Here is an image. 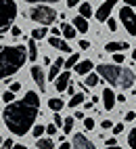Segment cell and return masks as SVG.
<instances>
[{"label":"cell","mask_w":136,"mask_h":149,"mask_svg":"<svg viewBox=\"0 0 136 149\" xmlns=\"http://www.w3.org/2000/svg\"><path fill=\"white\" fill-rule=\"evenodd\" d=\"M38 111H40V97H38V93L30 91V93H25L23 99L13 101L4 107L2 120H4V126L13 134L23 136L25 132H30L34 128Z\"/></svg>","instance_id":"obj_1"},{"label":"cell","mask_w":136,"mask_h":149,"mask_svg":"<svg viewBox=\"0 0 136 149\" xmlns=\"http://www.w3.org/2000/svg\"><path fill=\"white\" fill-rule=\"evenodd\" d=\"M25 61H30L27 46H23V44H15V46L0 44V80L17 74L25 65Z\"/></svg>","instance_id":"obj_2"},{"label":"cell","mask_w":136,"mask_h":149,"mask_svg":"<svg viewBox=\"0 0 136 149\" xmlns=\"http://www.w3.org/2000/svg\"><path fill=\"white\" fill-rule=\"evenodd\" d=\"M96 74H99L103 80H107L111 86H117V88H132L134 80H136V76H134V72L130 67H122L117 63H113V65H107V63L96 65Z\"/></svg>","instance_id":"obj_3"},{"label":"cell","mask_w":136,"mask_h":149,"mask_svg":"<svg viewBox=\"0 0 136 149\" xmlns=\"http://www.w3.org/2000/svg\"><path fill=\"white\" fill-rule=\"evenodd\" d=\"M15 17H17V4L13 0H0V34L13 27Z\"/></svg>","instance_id":"obj_4"},{"label":"cell","mask_w":136,"mask_h":149,"mask_svg":"<svg viewBox=\"0 0 136 149\" xmlns=\"http://www.w3.org/2000/svg\"><path fill=\"white\" fill-rule=\"evenodd\" d=\"M30 19L36 23H40V25H50L57 19V11L50 6H46V4H36L30 11Z\"/></svg>","instance_id":"obj_5"},{"label":"cell","mask_w":136,"mask_h":149,"mask_svg":"<svg viewBox=\"0 0 136 149\" xmlns=\"http://www.w3.org/2000/svg\"><path fill=\"white\" fill-rule=\"evenodd\" d=\"M119 19L130 36H136V13L132 6H122L119 8Z\"/></svg>","instance_id":"obj_6"},{"label":"cell","mask_w":136,"mask_h":149,"mask_svg":"<svg viewBox=\"0 0 136 149\" xmlns=\"http://www.w3.org/2000/svg\"><path fill=\"white\" fill-rule=\"evenodd\" d=\"M115 4H117V0H105V2L99 6V11L94 13V17H96V21H101V23H105L107 19L111 17V13H113V8H115Z\"/></svg>","instance_id":"obj_7"},{"label":"cell","mask_w":136,"mask_h":149,"mask_svg":"<svg viewBox=\"0 0 136 149\" xmlns=\"http://www.w3.org/2000/svg\"><path fill=\"white\" fill-rule=\"evenodd\" d=\"M32 78H34V82L40 86V93H44V88H46V76H44V72H42V67L40 65H32Z\"/></svg>","instance_id":"obj_8"},{"label":"cell","mask_w":136,"mask_h":149,"mask_svg":"<svg viewBox=\"0 0 136 149\" xmlns=\"http://www.w3.org/2000/svg\"><path fill=\"white\" fill-rule=\"evenodd\" d=\"M69 80H71V74L65 69V72H61L59 76H57V80H55V88H57L59 93H65L67 88H69Z\"/></svg>","instance_id":"obj_9"},{"label":"cell","mask_w":136,"mask_h":149,"mask_svg":"<svg viewBox=\"0 0 136 149\" xmlns=\"http://www.w3.org/2000/svg\"><path fill=\"white\" fill-rule=\"evenodd\" d=\"M71 149H94V143L90 141V139H86L82 132H77L73 134V145Z\"/></svg>","instance_id":"obj_10"},{"label":"cell","mask_w":136,"mask_h":149,"mask_svg":"<svg viewBox=\"0 0 136 149\" xmlns=\"http://www.w3.org/2000/svg\"><path fill=\"white\" fill-rule=\"evenodd\" d=\"M101 97H103V107L107 109V111H111V109L115 107V101H117V95H115L111 88H105Z\"/></svg>","instance_id":"obj_11"},{"label":"cell","mask_w":136,"mask_h":149,"mask_svg":"<svg viewBox=\"0 0 136 149\" xmlns=\"http://www.w3.org/2000/svg\"><path fill=\"white\" fill-rule=\"evenodd\" d=\"M48 44L52 48H57V51H61V53H71V46L67 44V40H61L59 36H50L48 38Z\"/></svg>","instance_id":"obj_12"},{"label":"cell","mask_w":136,"mask_h":149,"mask_svg":"<svg viewBox=\"0 0 136 149\" xmlns=\"http://www.w3.org/2000/svg\"><path fill=\"white\" fill-rule=\"evenodd\" d=\"M65 67V61H63V59H57V61L55 63H50V69H48V80H57V76H59L61 74V69Z\"/></svg>","instance_id":"obj_13"},{"label":"cell","mask_w":136,"mask_h":149,"mask_svg":"<svg viewBox=\"0 0 136 149\" xmlns=\"http://www.w3.org/2000/svg\"><path fill=\"white\" fill-rule=\"evenodd\" d=\"M73 69H75V74H80V76H88L92 69H94V63L90 61V59H86V61H80Z\"/></svg>","instance_id":"obj_14"},{"label":"cell","mask_w":136,"mask_h":149,"mask_svg":"<svg viewBox=\"0 0 136 149\" xmlns=\"http://www.w3.org/2000/svg\"><path fill=\"white\" fill-rule=\"evenodd\" d=\"M128 48H130L128 42H107L105 44L107 53H124V51H128Z\"/></svg>","instance_id":"obj_15"},{"label":"cell","mask_w":136,"mask_h":149,"mask_svg":"<svg viewBox=\"0 0 136 149\" xmlns=\"http://www.w3.org/2000/svg\"><path fill=\"white\" fill-rule=\"evenodd\" d=\"M73 25H75V29H77V32H82V34H86V32L90 29V25H88V19H86V17H82V15L73 17Z\"/></svg>","instance_id":"obj_16"},{"label":"cell","mask_w":136,"mask_h":149,"mask_svg":"<svg viewBox=\"0 0 136 149\" xmlns=\"http://www.w3.org/2000/svg\"><path fill=\"white\" fill-rule=\"evenodd\" d=\"M75 32H77V29H75L73 23H63V25H61V34H63L65 40H71V38H75Z\"/></svg>","instance_id":"obj_17"},{"label":"cell","mask_w":136,"mask_h":149,"mask_svg":"<svg viewBox=\"0 0 136 149\" xmlns=\"http://www.w3.org/2000/svg\"><path fill=\"white\" fill-rule=\"evenodd\" d=\"M65 107V103L61 101L59 97H52V99H48V109H50V111H55V113H59L61 109Z\"/></svg>","instance_id":"obj_18"},{"label":"cell","mask_w":136,"mask_h":149,"mask_svg":"<svg viewBox=\"0 0 136 149\" xmlns=\"http://www.w3.org/2000/svg\"><path fill=\"white\" fill-rule=\"evenodd\" d=\"M36 147H38V149H52V147H55V141H52L50 136L36 139Z\"/></svg>","instance_id":"obj_19"},{"label":"cell","mask_w":136,"mask_h":149,"mask_svg":"<svg viewBox=\"0 0 136 149\" xmlns=\"http://www.w3.org/2000/svg\"><path fill=\"white\" fill-rule=\"evenodd\" d=\"M27 57H30V61H36V59H38V46H36L34 38L27 42Z\"/></svg>","instance_id":"obj_20"},{"label":"cell","mask_w":136,"mask_h":149,"mask_svg":"<svg viewBox=\"0 0 136 149\" xmlns=\"http://www.w3.org/2000/svg\"><path fill=\"white\" fill-rule=\"evenodd\" d=\"M99 82H101V76H99V74H92V72H90L88 76H86V80H84V86H86V88H88V86L92 88V86H96Z\"/></svg>","instance_id":"obj_21"},{"label":"cell","mask_w":136,"mask_h":149,"mask_svg":"<svg viewBox=\"0 0 136 149\" xmlns=\"http://www.w3.org/2000/svg\"><path fill=\"white\" fill-rule=\"evenodd\" d=\"M84 101H86V95H84V93H75V95L71 97V101L67 103V105H69V107L73 109V107H77V105H82Z\"/></svg>","instance_id":"obj_22"},{"label":"cell","mask_w":136,"mask_h":149,"mask_svg":"<svg viewBox=\"0 0 136 149\" xmlns=\"http://www.w3.org/2000/svg\"><path fill=\"white\" fill-rule=\"evenodd\" d=\"M77 63H80V55H77V53H71V57L65 61V69H71V67H75Z\"/></svg>","instance_id":"obj_23"},{"label":"cell","mask_w":136,"mask_h":149,"mask_svg":"<svg viewBox=\"0 0 136 149\" xmlns=\"http://www.w3.org/2000/svg\"><path fill=\"white\" fill-rule=\"evenodd\" d=\"M46 32H48L46 27H36L34 32H32V38L38 42V40H42V38H46Z\"/></svg>","instance_id":"obj_24"},{"label":"cell","mask_w":136,"mask_h":149,"mask_svg":"<svg viewBox=\"0 0 136 149\" xmlns=\"http://www.w3.org/2000/svg\"><path fill=\"white\" fill-rule=\"evenodd\" d=\"M80 15L88 19V17L92 15V6H90L88 2H82V4H80Z\"/></svg>","instance_id":"obj_25"},{"label":"cell","mask_w":136,"mask_h":149,"mask_svg":"<svg viewBox=\"0 0 136 149\" xmlns=\"http://www.w3.org/2000/svg\"><path fill=\"white\" fill-rule=\"evenodd\" d=\"M71 130H73V118H65L63 132H65V134H71Z\"/></svg>","instance_id":"obj_26"},{"label":"cell","mask_w":136,"mask_h":149,"mask_svg":"<svg viewBox=\"0 0 136 149\" xmlns=\"http://www.w3.org/2000/svg\"><path fill=\"white\" fill-rule=\"evenodd\" d=\"M128 145L132 149H136V128H132V130L128 132Z\"/></svg>","instance_id":"obj_27"},{"label":"cell","mask_w":136,"mask_h":149,"mask_svg":"<svg viewBox=\"0 0 136 149\" xmlns=\"http://www.w3.org/2000/svg\"><path fill=\"white\" fill-rule=\"evenodd\" d=\"M32 132H34V136H36V139H42V134L46 132V128H44L42 124H38V126H34V130H32Z\"/></svg>","instance_id":"obj_28"},{"label":"cell","mask_w":136,"mask_h":149,"mask_svg":"<svg viewBox=\"0 0 136 149\" xmlns=\"http://www.w3.org/2000/svg\"><path fill=\"white\" fill-rule=\"evenodd\" d=\"M2 101H4V103H13V101H15V93H13V91H4V93H2Z\"/></svg>","instance_id":"obj_29"},{"label":"cell","mask_w":136,"mask_h":149,"mask_svg":"<svg viewBox=\"0 0 136 149\" xmlns=\"http://www.w3.org/2000/svg\"><path fill=\"white\" fill-rule=\"evenodd\" d=\"M57 128H59L57 124H48V126H46V134H48V136H52V134H57Z\"/></svg>","instance_id":"obj_30"},{"label":"cell","mask_w":136,"mask_h":149,"mask_svg":"<svg viewBox=\"0 0 136 149\" xmlns=\"http://www.w3.org/2000/svg\"><path fill=\"white\" fill-rule=\"evenodd\" d=\"M84 126H86V130H92V128H94V120H92V118H86Z\"/></svg>","instance_id":"obj_31"},{"label":"cell","mask_w":136,"mask_h":149,"mask_svg":"<svg viewBox=\"0 0 136 149\" xmlns=\"http://www.w3.org/2000/svg\"><path fill=\"white\" fill-rule=\"evenodd\" d=\"M113 63H117V65L124 63V55L122 53H113Z\"/></svg>","instance_id":"obj_32"},{"label":"cell","mask_w":136,"mask_h":149,"mask_svg":"<svg viewBox=\"0 0 136 149\" xmlns=\"http://www.w3.org/2000/svg\"><path fill=\"white\" fill-rule=\"evenodd\" d=\"M13 147H15V143L11 141V139H6V141H4L2 145H0V149H13Z\"/></svg>","instance_id":"obj_33"},{"label":"cell","mask_w":136,"mask_h":149,"mask_svg":"<svg viewBox=\"0 0 136 149\" xmlns=\"http://www.w3.org/2000/svg\"><path fill=\"white\" fill-rule=\"evenodd\" d=\"M107 27H109V29H111V32H115V29H117V23H115V21H113V19L109 17V19H107Z\"/></svg>","instance_id":"obj_34"},{"label":"cell","mask_w":136,"mask_h":149,"mask_svg":"<svg viewBox=\"0 0 136 149\" xmlns=\"http://www.w3.org/2000/svg\"><path fill=\"white\" fill-rule=\"evenodd\" d=\"M25 2H36V4H48V2H59V0H25Z\"/></svg>","instance_id":"obj_35"},{"label":"cell","mask_w":136,"mask_h":149,"mask_svg":"<svg viewBox=\"0 0 136 149\" xmlns=\"http://www.w3.org/2000/svg\"><path fill=\"white\" fill-rule=\"evenodd\" d=\"M52 124H57V126H63V124H65V118H61L59 113H57V116H55V122H52Z\"/></svg>","instance_id":"obj_36"},{"label":"cell","mask_w":136,"mask_h":149,"mask_svg":"<svg viewBox=\"0 0 136 149\" xmlns=\"http://www.w3.org/2000/svg\"><path fill=\"white\" fill-rule=\"evenodd\" d=\"M11 34H13L15 38H19V36H21V27H17V25H13V27H11Z\"/></svg>","instance_id":"obj_37"},{"label":"cell","mask_w":136,"mask_h":149,"mask_svg":"<svg viewBox=\"0 0 136 149\" xmlns=\"http://www.w3.org/2000/svg\"><path fill=\"white\" fill-rule=\"evenodd\" d=\"M82 4V0H67V6L73 8V6H80Z\"/></svg>","instance_id":"obj_38"},{"label":"cell","mask_w":136,"mask_h":149,"mask_svg":"<svg viewBox=\"0 0 136 149\" xmlns=\"http://www.w3.org/2000/svg\"><path fill=\"white\" fill-rule=\"evenodd\" d=\"M8 91H13V93H19V91H21V84H19V82H13Z\"/></svg>","instance_id":"obj_39"},{"label":"cell","mask_w":136,"mask_h":149,"mask_svg":"<svg viewBox=\"0 0 136 149\" xmlns=\"http://www.w3.org/2000/svg\"><path fill=\"white\" fill-rule=\"evenodd\" d=\"M113 132H115V134H122V132H124V124H115V126H113Z\"/></svg>","instance_id":"obj_40"},{"label":"cell","mask_w":136,"mask_h":149,"mask_svg":"<svg viewBox=\"0 0 136 149\" xmlns=\"http://www.w3.org/2000/svg\"><path fill=\"white\" fill-rule=\"evenodd\" d=\"M80 48H82V51H88V48H90V42H88V40H80Z\"/></svg>","instance_id":"obj_41"},{"label":"cell","mask_w":136,"mask_h":149,"mask_svg":"<svg viewBox=\"0 0 136 149\" xmlns=\"http://www.w3.org/2000/svg\"><path fill=\"white\" fill-rule=\"evenodd\" d=\"M134 118H136V111H128V113H126V120H124V122H132Z\"/></svg>","instance_id":"obj_42"},{"label":"cell","mask_w":136,"mask_h":149,"mask_svg":"<svg viewBox=\"0 0 136 149\" xmlns=\"http://www.w3.org/2000/svg\"><path fill=\"white\" fill-rule=\"evenodd\" d=\"M101 126L107 130V128H113V122H111V120H103V122H101Z\"/></svg>","instance_id":"obj_43"},{"label":"cell","mask_w":136,"mask_h":149,"mask_svg":"<svg viewBox=\"0 0 136 149\" xmlns=\"http://www.w3.org/2000/svg\"><path fill=\"white\" fill-rule=\"evenodd\" d=\"M117 145V141H115V136H109L107 139V147H115Z\"/></svg>","instance_id":"obj_44"},{"label":"cell","mask_w":136,"mask_h":149,"mask_svg":"<svg viewBox=\"0 0 136 149\" xmlns=\"http://www.w3.org/2000/svg\"><path fill=\"white\" fill-rule=\"evenodd\" d=\"M124 2H126V6H132V8L136 6V0H124Z\"/></svg>","instance_id":"obj_45"},{"label":"cell","mask_w":136,"mask_h":149,"mask_svg":"<svg viewBox=\"0 0 136 149\" xmlns=\"http://www.w3.org/2000/svg\"><path fill=\"white\" fill-rule=\"evenodd\" d=\"M59 149H71V145H69V143H65V141H63V143L59 145Z\"/></svg>","instance_id":"obj_46"},{"label":"cell","mask_w":136,"mask_h":149,"mask_svg":"<svg viewBox=\"0 0 136 149\" xmlns=\"http://www.w3.org/2000/svg\"><path fill=\"white\" fill-rule=\"evenodd\" d=\"M73 118H75V120H82L84 113H82V111H75V113H73Z\"/></svg>","instance_id":"obj_47"},{"label":"cell","mask_w":136,"mask_h":149,"mask_svg":"<svg viewBox=\"0 0 136 149\" xmlns=\"http://www.w3.org/2000/svg\"><path fill=\"white\" fill-rule=\"evenodd\" d=\"M50 32H52V36H61V29H57V27H52Z\"/></svg>","instance_id":"obj_48"},{"label":"cell","mask_w":136,"mask_h":149,"mask_svg":"<svg viewBox=\"0 0 136 149\" xmlns=\"http://www.w3.org/2000/svg\"><path fill=\"white\" fill-rule=\"evenodd\" d=\"M13 149H27V147H25V145H15Z\"/></svg>","instance_id":"obj_49"},{"label":"cell","mask_w":136,"mask_h":149,"mask_svg":"<svg viewBox=\"0 0 136 149\" xmlns=\"http://www.w3.org/2000/svg\"><path fill=\"white\" fill-rule=\"evenodd\" d=\"M132 59H134V61H136V48H134V51H132Z\"/></svg>","instance_id":"obj_50"},{"label":"cell","mask_w":136,"mask_h":149,"mask_svg":"<svg viewBox=\"0 0 136 149\" xmlns=\"http://www.w3.org/2000/svg\"><path fill=\"white\" fill-rule=\"evenodd\" d=\"M105 149H122V147H117V145H115V147H105Z\"/></svg>","instance_id":"obj_51"},{"label":"cell","mask_w":136,"mask_h":149,"mask_svg":"<svg viewBox=\"0 0 136 149\" xmlns=\"http://www.w3.org/2000/svg\"><path fill=\"white\" fill-rule=\"evenodd\" d=\"M2 143H4V141H2V136H0V145H2Z\"/></svg>","instance_id":"obj_52"}]
</instances>
